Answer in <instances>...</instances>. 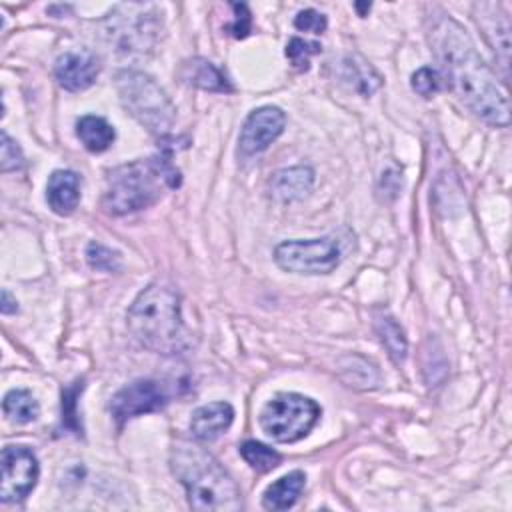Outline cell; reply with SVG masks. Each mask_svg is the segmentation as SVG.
Here are the masks:
<instances>
[{"instance_id":"cell-1","label":"cell","mask_w":512,"mask_h":512,"mask_svg":"<svg viewBox=\"0 0 512 512\" xmlns=\"http://www.w3.org/2000/svg\"><path fill=\"white\" fill-rule=\"evenodd\" d=\"M428 38L442 76L458 100L484 122L508 126V98L462 24L448 14L434 16Z\"/></svg>"},{"instance_id":"cell-2","label":"cell","mask_w":512,"mask_h":512,"mask_svg":"<svg viewBox=\"0 0 512 512\" xmlns=\"http://www.w3.org/2000/svg\"><path fill=\"white\" fill-rule=\"evenodd\" d=\"M126 324L134 340L156 354H182L192 346L180 296L172 286L152 282L140 290L126 312Z\"/></svg>"},{"instance_id":"cell-3","label":"cell","mask_w":512,"mask_h":512,"mask_svg":"<svg viewBox=\"0 0 512 512\" xmlns=\"http://www.w3.org/2000/svg\"><path fill=\"white\" fill-rule=\"evenodd\" d=\"M170 468L196 510H240L242 496L224 466L202 446L178 442L170 450Z\"/></svg>"},{"instance_id":"cell-4","label":"cell","mask_w":512,"mask_h":512,"mask_svg":"<svg viewBox=\"0 0 512 512\" xmlns=\"http://www.w3.org/2000/svg\"><path fill=\"white\" fill-rule=\"evenodd\" d=\"M178 186L180 172L166 156L138 158L108 172L102 206L112 216H124L156 204L166 190Z\"/></svg>"},{"instance_id":"cell-5","label":"cell","mask_w":512,"mask_h":512,"mask_svg":"<svg viewBox=\"0 0 512 512\" xmlns=\"http://www.w3.org/2000/svg\"><path fill=\"white\" fill-rule=\"evenodd\" d=\"M160 16L152 4H120L96 24V36L116 56H146L162 36Z\"/></svg>"},{"instance_id":"cell-6","label":"cell","mask_w":512,"mask_h":512,"mask_svg":"<svg viewBox=\"0 0 512 512\" xmlns=\"http://www.w3.org/2000/svg\"><path fill=\"white\" fill-rule=\"evenodd\" d=\"M118 98L126 112L156 136L170 134L176 120V108L158 82L132 68L118 70L114 76Z\"/></svg>"},{"instance_id":"cell-7","label":"cell","mask_w":512,"mask_h":512,"mask_svg":"<svg viewBox=\"0 0 512 512\" xmlns=\"http://www.w3.org/2000/svg\"><path fill=\"white\" fill-rule=\"evenodd\" d=\"M320 406L296 392H280L260 410V426L274 442L292 444L308 436L320 418Z\"/></svg>"},{"instance_id":"cell-8","label":"cell","mask_w":512,"mask_h":512,"mask_svg":"<svg viewBox=\"0 0 512 512\" xmlns=\"http://www.w3.org/2000/svg\"><path fill=\"white\" fill-rule=\"evenodd\" d=\"M342 250L336 238L286 240L274 248V262L292 274H330L338 268Z\"/></svg>"},{"instance_id":"cell-9","label":"cell","mask_w":512,"mask_h":512,"mask_svg":"<svg viewBox=\"0 0 512 512\" xmlns=\"http://www.w3.org/2000/svg\"><path fill=\"white\" fill-rule=\"evenodd\" d=\"M40 476L38 458L26 446H6L2 450V482L0 500L20 502L36 486Z\"/></svg>"},{"instance_id":"cell-10","label":"cell","mask_w":512,"mask_h":512,"mask_svg":"<svg viewBox=\"0 0 512 512\" xmlns=\"http://www.w3.org/2000/svg\"><path fill=\"white\" fill-rule=\"evenodd\" d=\"M170 394L158 380H134L122 386L110 400V414L122 426L124 422L160 410L168 402Z\"/></svg>"},{"instance_id":"cell-11","label":"cell","mask_w":512,"mask_h":512,"mask_svg":"<svg viewBox=\"0 0 512 512\" xmlns=\"http://www.w3.org/2000/svg\"><path fill=\"white\" fill-rule=\"evenodd\" d=\"M286 114L278 106H260L248 114L240 130V152L252 156L264 152L284 130Z\"/></svg>"},{"instance_id":"cell-12","label":"cell","mask_w":512,"mask_h":512,"mask_svg":"<svg viewBox=\"0 0 512 512\" xmlns=\"http://www.w3.org/2000/svg\"><path fill=\"white\" fill-rule=\"evenodd\" d=\"M474 20L482 30L484 38L492 46L504 74H508L510 62V24L506 14L494 2H478L474 4Z\"/></svg>"},{"instance_id":"cell-13","label":"cell","mask_w":512,"mask_h":512,"mask_svg":"<svg viewBox=\"0 0 512 512\" xmlns=\"http://www.w3.org/2000/svg\"><path fill=\"white\" fill-rule=\"evenodd\" d=\"M100 74V62L90 52H66L54 64V76L64 90L80 92L90 88Z\"/></svg>"},{"instance_id":"cell-14","label":"cell","mask_w":512,"mask_h":512,"mask_svg":"<svg viewBox=\"0 0 512 512\" xmlns=\"http://www.w3.org/2000/svg\"><path fill=\"white\" fill-rule=\"evenodd\" d=\"M234 420V408L228 402H210L198 406L190 418L192 436L202 442H212L224 434Z\"/></svg>"},{"instance_id":"cell-15","label":"cell","mask_w":512,"mask_h":512,"mask_svg":"<svg viewBox=\"0 0 512 512\" xmlns=\"http://www.w3.org/2000/svg\"><path fill=\"white\" fill-rule=\"evenodd\" d=\"M46 202L52 212L68 216L80 202V178L72 170H54L46 184Z\"/></svg>"},{"instance_id":"cell-16","label":"cell","mask_w":512,"mask_h":512,"mask_svg":"<svg viewBox=\"0 0 512 512\" xmlns=\"http://www.w3.org/2000/svg\"><path fill=\"white\" fill-rule=\"evenodd\" d=\"M314 184V170L310 166H290L278 170L270 180V194L278 202H294L304 198Z\"/></svg>"},{"instance_id":"cell-17","label":"cell","mask_w":512,"mask_h":512,"mask_svg":"<svg viewBox=\"0 0 512 512\" xmlns=\"http://www.w3.org/2000/svg\"><path fill=\"white\" fill-rule=\"evenodd\" d=\"M180 76L188 84L208 90V92H230L232 90V84L226 78V74L218 66H214L210 60H204V58L186 60L180 68Z\"/></svg>"},{"instance_id":"cell-18","label":"cell","mask_w":512,"mask_h":512,"mask_svg":"<svg viewBox=\"0 0 512 512\" xmlns=\"http://www.w3.org/2000/svg\"><path fill=\"white\" fill-rule=\"evenodd\" d=\"M304 484H306L304 472L294 470L284 474L264 490L262 506L266 510H288L290 506H294V502L302 494Z\"/></svg>"},{"instance_id":"cell-19","label":"cell","mask_w":512,"mask_h":512,"mask_svg":"<svg viewBox=\"0 0 512 512\" xmlns=\"http://www.w3.org/2000/svg\"><path fill=\"white\" fill-rule=\"evenodd\" d=\"M76 134L82 142V146L88 152H104L112 146L116 132L110 122H106L102 116L86 114L76 122Z\"/></svg>"},{"instance_id":"cell-20","label":"cell","mask_w":512,"mask_h":512,"mask_svg":"<svg viewBox=\"0 0 512 512\" xmlns=\"http://www.w3.org/2000/svg\"><path fill=\"white\" fill-rule=\"evenodd\" d=\"M338 366H340V378L352 388L366 390V388H376L380 384V372L376 364H372L364 356H358V354L344 356Z\"/></svg>"},{"instance_id":"cell-21","label":"cell","mask_w":512,"mask_h":512,"mask_svg":"<svg viewBox=\"0 0 512 512\" xmlns=\"http://www.w3.org/2000/svg\"><path fill=\"white\" fill-rule=\"evenodd\" d=\"M374 328H376V334H378L382 346L386 348L388 356L392 358V362L402 364L408 354V342H406L404 330L396 322V318H392L390 314H380V316H376Z\"/></svg>"},{"instance_id":"cell-22","label":"cell","mask_w":512,"mask_h":512,"mask_svg":"<svg viewBox=\"0 0 512 512\" xmlns=\"http://www.w3.org/2000/svg\"><path fill=\"white\" fill-rule=\"evenodd\" d=\"M2 410H4V416L12 424L34 422L38 418V414H40L38 400L32 396V392H28L24 388L8 390L4 400H2Z\"/></svg>"},{"instance_id":"cell-23","label":"cell","mask_w":512,"mask_h":512,"mask_svg":"<svg viewBox=\"0 0 512 512\" xmlns=\"http://www.w3.org/2000/svg\"><path fill=\"white\" fill-rule=\"evenodd\" d=\"M342 68V78L362 96H370L382 84L380 74L360 56H346Z\"/></svg>"},{"instance_id":"cell-24","label":"cell","mask_w":512,"mask_h":512,"mask_svg":"<svg viewBox=\"0 0 512 512\" xmlns=\"http://www.w3.org/2000/svg\"><path fill=\"white\" fill-rule=\"evenodd\" d=\"M240 456L246 460V464H250V468H254L256 472H262V474L274 470L282 460V456L274 448H270L258 440H246L240 446Z\"/></svg>"},{"instance_id":"cell-25","label":"cell","mask_w":512,"mask_h":512,"mask_svg":"<svg viewBox=\"0 0 512 512\" xmlns=\"http://www.w3.org/2000/svg\"><path fill=\"white\" fill-rule=\"evenodd\" d=\"M86 260L88 264L94 268V270H100V272H116L120 270V254L104 244H98V242H90L88 248H86Z\"/></svg>"},{"instance_id":"cell-26","label":"cell","mask_w":512,"mask_h":512,"mask_svg":"<svg viewBox=\"0 0 512 512\" xmlns=\"http://www.w3.org/2000/svg\"><path fill=\"white\" fill-rule=\"evenodd\" d=\"M322 50V46L318 42H308L302 40L298 36L290 38V42L286 44V56L292 62V66L300 72H306L310 66V56L318 54Z\"/></svg>"},{"instance_id":"cell-27","label":"cell","mask_w":512,"mask_h":512,"mask_svg":"<svg viewBox=\"0 0 512 512\" xmlns=\"http://www.w3.org/2000/svg\"><path fill=\"white\" fill-rule=\"evenodd\" d=\"M412 90L424 98H430L432 94H436L440 90V74L434 70V68H418L414 74H412Z\"/></svg>"},{"instance_id":"cell-28","label":"cell","mask_w":512,"mask_h":512,"mask_svg":"<svg viewBox=\"0 0 512 512\" xmlns=\"http://www.w3.org/2000/svg\"><path fill=\"white\" fill-rule=\"evenodd\" d=\"M2 144H0V168L2 172H12V170H20L24 164V156L20 146L8 136V132L2 130Z\"/></svg>"},{"instance_id":"cell-29","label":"cell","mask_w":512,"mask_h":512,"mask_svg":"<svg viewBox=\"0 0 512 512\" xmlns=\"http://www.w3.org/2000/svg\"><path fill=\"white\" fill-rule=\"evenodd\" d=\"M294 26L302 32H312V34H322L326 30V16L320 14L314 8L300 10L294 18Z\"/></svg>"},{"instance_id":"cell-30","label":"cell","mask_w":512,"mask_h":512,"mask_svg":"<svg viewBox=\"0 0 512 512\" xmlns=\"http://www.w3.org/2000/svg\"><path fill=\"white\" fill-rule=\"evenodd\" d=\"M232 10H234V24L230 26V30L236 38H246L250 32V26H252L250 10L246 4H238V2L232 4Z\"/></svg>"},{"instance_id":"cell-31","label":"cell","mask_w":512,"mask_h":512,"mask_svg":"<svg viewBox=\"0 0 512 512\" xmlns=\"http://www.w3.org/2000/svg\"><path fill=\"white\" fill-rule=\"evenodd\" d=\"M0 310L2 314H14L18 310V302L16 298L10 296L8 290H2V304H0Z\"/></svg>"}]
</instances>
